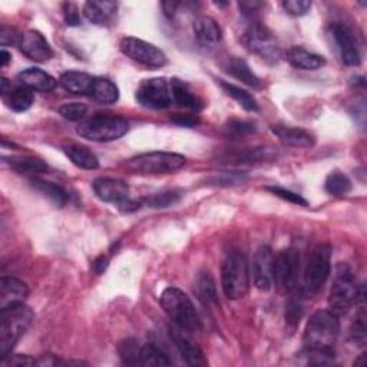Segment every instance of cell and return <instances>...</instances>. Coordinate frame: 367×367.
<instances>
[{"label": "cell", "mask_w": 367, "mask_h": 367, "mask_svg": "<svg viewBox=\"0 0 367 367\" xmlns=\"http://www.w3.org/2000/svg\"><path fill=\"white\" fill-rule=\"evenodd\" d=\"M364 301V289L357 284L356 274L347 263H339L334 270L333 287L328 297V310L345 316L357 303Z\"/></svg>", "instance_id": "6da1fadb"}, {"label": "cell", "mask_w": 367, "mask_h": 367, "mask_svg": "<svg viewBox=\"0 0 367 367\" xmlns=\"http://www.w3.org/2000/svg\"><path fill=\"white\" fill-rule=\"evenodd\" d=\"M160 303L161 307L175 326L188 333L200 331L201 320L195 310V305L182 290L176 287L165 289L161 294Z\"/></svg>", "instance_id": "7a4b0ae2"}, {"label": "cell", "mask_w": 367, "mask_h": 367, "mask_svg": "<svg viewBox=\"0 0 367 367\" xmlns=\"http://www.w3.org/2000/svg\"><path fill=\"white\" fill-rule=\"evenodd\" d=\"M0 357L2 360L11 354L16 343L34 321V312L27 305L19 304L0 310Z\"/></svg>", "instance_id": "3957f363"}, {"label": "cell", "mask_w": 367, "mask_h": 367, "mask_svg": "<svg viewBox=\"0 0 367 367\" xmlns=\"http://www.w3.org/2000/svg\"><path fill=\"white\" fill-rule=\"evenodd\" d=\"M340 321L328 309L317 310L305 324L304 328V345L307 349L333 350V346L339 338Z\"/></svg>", "instance_id": "277c9868"}, {"label": "cell", "mask_w": 367, "mask_h": 367, "mask_svg": "<svg viewBox=\"0 0 367 367\" xmlns=\"http://www.w3.org/2000/svg\"><path fill=\"white\" fill-rule=\"evenodd\" d=\"M130 130V124L125 118L111 113H95L85 118L76 132L94 142H111L124 137Z\"/></svg>", "instance_id": "5b68a950"}, {"label": "cell", "mask_w": 367, "mask_h": 367, "mask_svg": "<svg viewBox=\"0 0 367 367\" xmlns=\"http://www.w3.org/2000/svg\"><path fill=\"white\" fill-rule=\"evenodd\" d=\"M221 287L227 298L240 300L250 289V265L241 251L227 254L221 267Z\"/></svg>", "instance_id": "8992f818"}, {"label": "cell", "mask_w": 367, "mask_h": 367, "mask_svg": "<svg viewBox=\"0 0 367 367\" xmlns=\"http://www.w3.org/2000/svg\"><path fill=\"white\" fill-rule=\"evenodd\" d=\"M187 160L175 152H146L127 161V168L139 175H161L171 174L186 165Z\"/></svg>", "instance_id": "52a82bcc"}, {"label": "cell", "mask_w": 367, "mask_h": 367, "mask_svg": "<svg viewBox=\"0 0 367 367\" xmlns=\"http://www.w3.org/2000/svg\"><path fill=\"white\" fill-rule=\"evenodd\" d=\"M331 272V249L320 244L309 257L303 274V291L305 296H316L326 286Z\"/></svg>", "instance_id": "ba28073f"}, {"label": "cell", "mask_w": 367, "mask_h": 367, "mask_svg": "<svg viewBox=\"0 0 367 367\" xmlns=\"http://www.w3.org/2000/svg\"><path fill=\"white\" fill-rule=\"evenodd\" d=\"M301 272V257L296 249L282 250L274 256L272 284L282 293H293L298 289Z\"/></svg>", "instance_id": "9c48e42d"}, {"label": "cell", "mask_w": 367, "mask_h": 367, "mask_svg": "<svg viewBox=\"0 0 367 367\" xmlns=\"http://www.w3.org/2000/svg\"><path fill=\"white\" fill-rule=\"evenodd\" d=\"M135 98L144 108L167 109L174 102L171 82L165 78L144 79L137 89Z\"/></svg>", "instance_id": "30bf717a"}, {"label": "cell", "mask_w": 367, "mask_h": 367, "mask_svg": "<svg viewBox=\"0 0 367 367\" xmlns=\"http://www.w3.org/2000/svg\"><path fill=\"white\" fill-rule=\"evenodd\" d=\"M244 43L260 57L271 62H277L282 57V49L275 42L270 30L258 22H253L244 34Z\"/></svg>", "instance_id": "8fae6325"}, {"label": "cell", "mask_w": 367, "mask_h": 367, "mask_svg": "<svg viewBox=\"0 0 367 367\" xmlns=\"http://www.w3.org/2000/svg\"><path fill=\"white\" fill-rule=\"evenodd\" d=\"M120 50L130 59L148 68H162L167 65V55L160 48L138 38L122 39Z\"/></svg>", "instance_id": "7c38bea8"}, {"label": "cell", "mask_w": 367, "mask_h": 367, "mask_svg": "<svg viewBox=\"0 0 367 367\" xmlns=\"http://www.w3.org/2000/svg\"><path fill=\"white\" fill-rule=\"evenodd\" d=\"M331 35L340 50L343 62L347 67H359L361 62V53L352 30L346 25L335 22L334 25H331Z\"/></svg>", "instance_id": "4fadbf2b"}, {"label": "cell", "mask_w": 367, "mask_h": 367, "mask_svg": "<svg viewBox=\"0 0 367 367\" xmlns=\"http://www.w3.org/2000/svg\"><path fill=\"white\" fill-rule=\"evenodd\" d=\"M18 46L25 56L30 60H35V62H46L53 56L49 42L38 30H26L20 34Z\"/></svg>", "instance_id": "5bb4252c"}, {"label": "cell", "mask_w": 367, "mask_h": 367, "mask_svg": "<svg viewBox=\"0 0 367 367\" xmlns=\"http://www.w3.org/2000/svg\"><path fill=\"white\" fill-rule=\"evenodd\" d=\"M97 197L101 201L111 202V204H122L130 197V187L125 181L118 178L102 176L94 181L92 184Z\"/></svg>", "instance_id": "9a60e30c"}, {"label": "cell", "mask_w": 367, "mask_h": 367, "mask_svg": "<svg viewBox=\"0 0 367 367\" xmlns=\"http://www.w3.org/2000/svg\"><path fill=\"white\" fill-rule=\"evenodd\" d=\"M274 253L268 246H261L253 260V277L258 290L267 291L272 286Z\"/></svg>", "instance_id": "2e32d148"}, {"label": "cell", "mask_w": 367, "mask_h": 367, "mask_svg": "<svg viewBox=\"0 0 367 367\" xmlns=\"http://www.w3.org/2000/svg\"><path fill=\"white\" fill-rule=\"evenodd\" d=\"M169 338L179 352V354L186 359V361L190 366H205L207 360L204 357L202 350L188 338V331L179 328L178 326H171L169 327Z\"/></svg>", "instance_id": "e0dca14e"}, {"label": "cell", "mask_w": 367, "mask_h": 367, "mask_svg": "<svg viewBox=\"0 0 367 367\" xmlns=\"http://www.w3.org/2000/svg\"><path fill=\"white\" fill-rule=\"evenodd\" d=\"M27 296L29 289L22 280L16 277H6V275L0 279V310L25 304Z\"/></svg>", "instance_id": "ac0fdd59"}, {"label": "cell", "mask_w": 367, "mask_h": 367, "mask_svg": "<svg viewBox=\"0 0 367 367\" xmlns=\"http://www.w3.org/2000/svg\"><path fill=\"white\" fill-rule=\"evenodd\" d=\"M197 42L204 48H214L223 39V30L216 19L209 16H200L193 25Z\"/></svg>", "instance_id": "d6986e66"}, {"label": "cell", "mask_w": 367, "mask_h": 367, "mask_svg": "<svg viewBox=\"0 0 367 367\" xmlns=\"http://www.w3.org/2000/svg\"><path fill=\"white\" fill-rule=\"evenodd\" d=\"M272 134L277 137L286 146L291 148H310L314 145V137L301 128L286 127V125H272Z\"/></svg>", "instance_id": "ffe728a7"}, {"label": "cell", "mask_w": 367, "mask_h": 367, "mask_svg": "<svg viewBox=\"0 0 367 367\" xmlns=\"http://www.w3.org/2000/svg\"><path fill=\"white\" fill-rule=\"evenodd\" d=\"M18 81L23 86L29 88L30 90H38V92H50L57 85L56 79L52 75L38 68L25 69L18 75Z\"/></svg>", "instance_id": "44dd1931"}, {"label": "cell", "mask_w": 367, "mask_h": 367, "mask_svg": "<svg viewBox=\"0 0 367 367\" xmlns=\"http://www.w3.org/2000/svg\"><path fill=\"white\" fill-rule=\"evenodd\" d=\"M94 81H95V76L85 74V72H78V71H68L60 75L59 78V83L65 90L75 95H88V97H90V90H92V85H94Z\"/></svg>", "instance_id": "7402d4cb"}, {"label": "cell", "mask_w": 367, "mask_h": 367, "mask_svg": "<svg viewBox=\"0 0 367 367\" xmlns=\"http://www.w3.org/2000/svg\"><path fill=\"white\" fill-rule=\"evenodd\" d=\"M287 60L291 67L301 71H317L326 65V59L321 55L305 50L303 48H293L287 52Z\"/></svg>", "instance_id": "603a6c76"}, {"label": "cell", "mask_w": 367, "mask_h": 367, "mask_svg": "<svg viewBox=\"0 0 367 367\" xmlns=\"http://www.w3.org/2000/svg\"><path fill=\"white\" fill-rule=\"evenodd\" d=\"M169 82L172 89V101L175 104L195 112L202 109V101L194 94L187 83H184L179 79H171Z\"/></svg>", "instance_id": "cb8c5ba5"}, {"label": "cell", "mask_w": 367, "mask_h": 367, "mask_svg": "<svg viewBox=\"0 0 367 367\" xmlns=\"http://www.w3.org/2000/svg\"><path fill=\"white\" fill-rule=\"evenodd\" d=\"M118 5L115 2H86L83 5L85 18L94 25H106L116 12Z\"/></svg>", "instance_id": "d4e9b609"}, {"label": "cell", "mask_w": 367, "mask_h": 367, "mask_svg": "<svg viewBox=\"0 0 367 367\" xmlns=\"http://www.w3.org/2000/svg\"><path fill=\"white\" fill-rule=\"evenodd\" d=\"M30 186L34 187L35 191L50 200L57 207H64L69 201V194L60 186L50 181H45L41 178H32L30 179Z\"/></svg>", "instance_id": "484cf974"}, {"label": "cell", "mask_w": 367, "mask_h": 367, "mask_svg": "<svg viewBox=\"0 0 367 367\" xmlns=\"http://www.w3.org/2000/svg\"><path fill=\"white\" fill-rule=\"evenodd\" d=\"M227 72L234 76L235 79L241 81L242 83H246L254 89L261 88V81L260 78L251 71V68L247 65L246 60L238 59V57H231L228 60V64L226 67Z\"/></svg>", "instance_id": "4316f807"}, {"label": "cell", "mask_w": 367, "mask_h": 367, "mask_svg": "<svg viewBox=\"0 0 367 367\" xmlns=\"http://www.w3.org/2000/svg\"><path fill=\"white\" fill-rule=\"evenodd\" d=\"M90 97L99 104L112 105L119 99V89L108 78H95L94 85H92Z\"/></svg>", "instance_id": "83f0119b"}, {"label": "cell", "mask_w": 367, "mask_h": 367, "mask_svg": "<svg viewBox=\"0 0 367 367\" xmlns=\"http://www.w3.org/2000/svg\"><path fill=\"white\" fill-rule=\"evenodd\" d=\"M65 154L78 168L92 171V169H97L99 167L98 157L86 146L69 145V146L65 148Z\"/></svg>", "instance_id": "f1b7e54d"}, {"label": "cell", "mask_w": 367, "mask_h": 367, "mask_svg": "<svg viewBox=\"0 0 367 367\" xmlns=\"http://www.w3.org/2000/svg\"><path fill=\"white\" fill-rule=\"evenodd\" d=\"M6 105L15 111V112H25L30 109V106L34 105V90H30L26 86H16L12 88L5 97H2Z\"/></svg>", "instance_id": "f546056e"}, {"label": "cell", "mask_w": 367, "mask_h": 367, "mask_svg": "<svg viewBox=\"0 0 367 367\" xmlns=\"http://www.w3.org/2000/svg\"><path fill=\"white\" fill-rule=\"evenodd\" d=\"M6 162L13 168L15 171L20 174H29V175H38L48 171V164L39 158L35 157H27V155H19V157H9L5 158Z\"/></svg>", "instance_id": "4dcf8cb0"}, {"label": "cell", "mask_w": 367, "mask_h": 367, "mask_svg": "<svg viewBox=\"0 0 367 367\" xmlns=\"http://www.w3.org/2000/svg\"><path fill=\"white\" fill-rule=\"evenodd\" d=\"M220 86L223 88V90L228 97H231L240 106H242L246 111H249V112L258 111V104H257L256 98L246 89H242V88H240L234 83L226 82V81H220Z\"/></svg>", "instance_id": "1f68e13d"}, {"label": "cell", "mask_w": 367, "mask_h": 367, "mask_svg": "<svg viewBox=\"0 0 367 367\" xmlns=\"http://www.w3.org/2000/svg\"><path fill=\"white\" fill-rule=\"evenodd\" d=\"M195 289H197V294L200 297V300L209 305L217 303V289H216V283H214V279L211 277V274L208 271H202L198 274L197 277V283H195Z\"/></svg>", "instance_id": "d6a6232c"}, {"label": "cell", "mask_w": 367, "mask_h": 367, "mask_svg": "<svg viewBox=\"0 0 367 367\" xmlns=\"http://www.w3.org/2000/svg\"><path fill=\"white\" fill-rule=\"evenodd\" d=\"M324 188L330 195L345 197L352 191V181L349 179L347 175L339 171H334L326 178Z\"/></svg>", "instance_id": "836d02e7"}, {"label": "cell", "mask_w": 367, "mask_h": 367, "mask_svg": "<svg viewBox=\"0 0 367 367\" xmlns=\"http://www.w3.org/2000/svg\"><path fill=\"white\" fill-rule=\"evenodd\" d=\"M118 353H119V357L124 364H128V366L141 364L142 346H139L138 340H135V339L122 340L118 346Z\"/></svg>", "instance_id": "e575fe53"}, {"label": "cell", "mask_w": 367, "mask_h": 367, "mask_svg": "<svg viewBox=\"0 0 367 367\" xmlns=\"http://www.w3.org/2000/svg\"><path fill=\"white\" fill-rule=\"evenodd\" d=\"M289 303L286 305V320L289 324H297L301 320V316L304 313V291L301 289H297L296 291L290 293Z\"/></svg>", "instance_id": "d590c367"}, {"label": "cell", "mask_w": 367, "mask_h": 367, "mask_svg": "<svg viewBox=\"0 0 367 367\" xmlns=\"http://www.w3.org/2000/svg\"><path fill=\"white\" fill-rule=\"evenodd\" d=\"M141 364L142 366H171L172 360L160 347H157L152 343H148L146 346H142Z\"/></svg>", "instance_id": "8d00e7d4"}, {"label": "cell", "mask_w": 367, "mask_h": 367, "mask_svg": "<svg viewBox=\"0 0 367 367\" xmlns=\"http://www.w3.org/2000/svg\"><path fill=\"white\" fill-rule=\"evenodd\" d=\"M367 317H366V312L364 309H361L359 312V314L353 319V323L350 326V338L352 340L359 345V346H364L367 342Z\"/></svg>", "instance_id": "74e56055"}, {"label": "cell", "mask_w": 367, "mask_h": 367, "mask_svg": "<svg viewBox=\"0 0 367 367\" xmlns=\"http://www.w3.org/2000/svg\"><path fill=\"white\" fill-rule=\"evenodd\" d=\"M178 201H179V194L176 191L157 193V194L148 195L144 200L145 205H148L151 208H167V207H171V205L176 204Z\"/></svg>", "instance_id": "f35d334b"}, {"label": "cell", "mask_w": 367, "mask_h": 367, "mask_svg": "<svg viewBox=\"0 0 367 367\" xmlns=\"http://www.w3.org/2000/svg\"><path fill=\"white\" fill-rule=\"evenodd\" d=\"M227 132H228V135H231L234 138H242V137H247L250 134H254L256 125L253 124V122H249V120L234 119V120L228 122Z\"/></svg>", "instance_id": "ab89813d"}, {"label": "cell", "mask_w": 367, "mask_h": 367, "mask_svg": "<svg viewBox=\"0 0 367 367\" xmlns=\"http://www.w3.org/2000/svg\"><path fill=\"white\" fill-rule=\"evenodd\" d=\"M59 113L68 120H74V122L81 120L82 122L86 118L88 108L83 104L72 102V104H65V105L60 106Z\"/></svg>", "instance_id": "60d3db41"}, {"label": "cell", "mask_w": 367, "mask_h": 367, "mask_svg": "<svg viewBox=\"0 0 367 367\" xmlns=\"http://www.w3.org/2000/svg\"><path fill=\"white\" fill-rule=\"evenodd\" d=\"M267 191H270L272 195L279 197L287 202H291L294 205H300V207H307L309 202L307 200H304L300 194H296L290 190H286V188H282V187H277V186H271V187H267Z\"/></svg>", "instance_id": "b9f144b4"}, {"label": "cell", "mask_w": 367, "mask_h": 367, "mask_svg": "<svg viewBox=\"0 0 367 367\" xmlns=\"http://www.w3.org/2000/svg\"><path fill=\"white\" fill-rule=\"evenodd\" d=\"M283 8L291 16H304L312 9V2H307V0H287V2H283Z\"/></svg>", "instance_id": "7bdbcfd3"}, {"label": "cell", "mask_w": 367, "mask_h": 367, "mask_svg": "<svg viewBox=\"0 0 367 367\" xmlns=\"http://www.w3.org/2000/svg\"><path fill=\"white\" fill-rule=\"evenodd\" d=\"M62 11H64V18L68 26H79L81 25V15H79V9L75 4L72 2H67L62 5Z\"/></svg>", "instance_id": "ee69618b"}, {"label": "cell", "mask_w": 367, "mask_h": 367, "mask_svg": "<svg viewBox=\"0 0 367 367\" xmlns=\"http://www.w3.org/2000/svg\"><path fill=\"white\" fill-rule=\"evenodd\" d=\"M171 120L179 127H187V128H193V127L200 124V119H198L197 115H188V113H186V115L175 113L174 116H171Z\"/></svg>", "instance_id": "f6af8a7d"}, {"label": "cell", "mask_w": 367, "mask_h": 367, "mask_svg": "<svg viewBox=\"0 0 367 367\" xmlns=\"http://www.w3.org/2000/svg\"><path fill=\"white\" fill-rule=\"evenodd\" d=\"M38 363L39 361H36L35 359L29 357V356H22V354L8 356L2 361V364H5V366H35Z\"/></svg>", "instance_id": "bcb514c9"}, {"label": "cell", "mask_w": 367, "mask_h": 367, "mask_svg": "<svg viewBox=\"0 0 367 367\" xmlns=\"http://www.w3.org/2000/svg\"><path fill=\"white\" fill-rule=\"evenodd\" d=\"M19 38H20V35H18L16 30L12 29V27L2 26V29H0V42H2L4 46H9L12 43L18 45Z\"/></svg>", "instance_id": "7dc6e473"}, {"label": "cell", "mask_w": 367, "mask_h": 367, "mask_svg": "<svg viewBox=\"0 0 367 367\" xmlns=\"http://www.w3.org/2000/svg\"><path fill=\"white\" fill-rule=\"evenodd\" d=\"M109 265V260L106 256H99L98 258H95V261L92 263V268H94L95 272L98 274H102Z\"/></svg>", "instance_id": "c3c4849f"}, {"label": "cell", "mask_w": 367, "mask_h": 367, "mask_svg": "<svg viewBox=\"0 0 367 367\" xmlns=\"http://www.w3.org/2000/svg\"><path fill=\"white\" fill-rule=\"evenodd\" d=\"M238 6H240V9L242 11V13H246V15L253 16V13L257 12V9L261 8L263 5L258 4V2H242V4H240Z\"/></svg>", "instance_id": "681fc988"}, {"label": "cell", "mask_w": 367, "mask_h": 367, "mask_svg": "<svg viewBox=\"0 0 367 367\" xmlns=\"http://www.w3.org/2000/svg\"><path fill=\"white\" fill-rule=\"evenodd\" d=\"M178 6H179L178 2H162V4H161V8H162V11H164V15L168 16V18H174V16H175Z\"/></svg>", "instance_id": "f907efd6"}, {"label": "cell", "mask_w": 367, "mask_h": 367, "mask_svg": "<svg viewBox=\"0 0 367 367\" xmlns=\"http://www.w3.org/2000/svg\"><path fill=\"white\" fill-rule=\"evenodd\" d=\"M11 60H12V55L6 49H2V52H0V65L5 68L9 65Z\"/></svg>", "instance_id": "816d5d0a"}]
</instances>
